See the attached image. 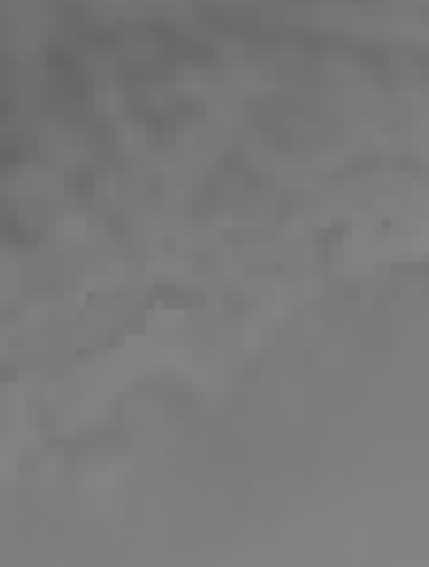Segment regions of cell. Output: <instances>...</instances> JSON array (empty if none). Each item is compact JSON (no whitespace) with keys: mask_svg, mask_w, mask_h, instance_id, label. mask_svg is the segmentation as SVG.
<instances>
[{"mask_svg":"<svg viewBox=\"0 0 429 567\" xmlns=\"http://www.w3.org/2000/svg\"><path fill=\"white\" fill-rule=\"evenodd\" d=\"M253 121L262 125L266 138H275L280 146H318L335 134V112L314 100V95H280V100H262L253 104Z\"/></svg>","mask_w":429,"mask_h":567,"instance_id":"cell-1","label":"cell"},{"mask_svg":"<svg viewBox=\"0 0 429 567\" xmlns=\"http://www.w3.org/2000/svg\"><path fill=\"white\" fill-rule=\"evenodd\" d=\"M13 100H18V48H13V22L0 9V130L13 125Z\"/></svg>","mask_w":429,"mask_h":567,"instance_id":"cell-2","label":"cell"}]
</instances>
